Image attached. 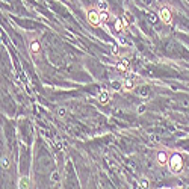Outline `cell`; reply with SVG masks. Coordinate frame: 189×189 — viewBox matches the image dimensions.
Instances as JSON below:
<instances>
[{
    "instance_id": "obj_13",
    "label": "cell",
    "mask_w": 189,
    "mask_h": 189,
    "mask_svg": "<svg viewBox=\"0 0 189 189\" xmlns=\"http://www.w3.org/2000/svg\"><path fill=\"white\" fill-rule=\"evenodd\" d=\"M2 166H3V168H8V166H9V160H8L6 158L2 159Z\"/></svg>"
},
{
    "instance_id": "obj_5",
    "label": "cell",
    "mask_w": 189,
    "mask_h": 189,
    "mask_svg": "<svg viewBox=\"0 0 189 189\" xmlns=\"http://www.w3.org/2000/svg\"><path fill=\"white\" fill-rule=\"evenodd\" d=\"M117 68H118L120 71H127V70H129V61H126V59L120 61L118 65H117Z\"/></svg>"
},
{
    "instance_id": "obj_6",
    "label": "cell",
    "mask_w": 189,
    "mask_h": 189,
    "mask_svg": "<svg viewBox=\"0 0 189 189\" xmlns=\"http://www.w3.org/2000/svg\"><path fill=\"white\" fill-rule=\"evenodd\" d=\"M98 100H100V103L101 104H107V101H109V95H107V92H100V95H98Z\"/></svg>"
},
{
    "instance_id": "obj_3",
    "label": "cell",
    "mask_w": 189,
    "mask_h": 189,
    "mask_svg": "<svg viewBox=\"0 0 189 189\" xmlns=\"http://www.w3.org/2000/svg\"><path fill=\"white\" fill-rule=\"evenodd\" d=\"M88 21L92 24V26H98L100 24V14H97L95 11H91L88 14Z\"/></svg>"
},
{
    "instance_id": "obj_1",
    "label": "cell",
    "mask_w": 189,
    "mask_h": 189,
    "mask_svg": "<svg viewBox=\"0 0 189 189\" xmlns=\"http://www.w3.org/2000/svg\"><path fill=\"white\" fill-rule=\"evenodd\" d=\"M182 168H183L182 156L180 154H172V158L170 159V170L172 172H178V171H182Z\"/></svg>"
},
{
    "instance_id": "obj_9",
    "label": "cell",
    "mask_w": 189,
    "mask_h": 189,
    "mask_svg": "<svg viewBox=\"0 0 189 189\" xmlns=\"http://www.w3.org/2000/svg\"><path fill=\"white\" fill-rule=\"evenodd\" d=\"M30 50L35 53V52H40V43H36V41H33L32 43V46H30Z\"/></svg>"
},
{
    "instance_id": "obj_15",
    "label": "cell",
    "mask_w": 189,
    "mask_h": 189,
    "mask_svg": "<svg viewBox=\"0 0 189 189\" xmlns=\"http://www.w3.org/2000/svg\"><path fill=\"white\" fill-rule=\"evenodd\" d=\"M59 115H61V117L65 115V110H64V109H59Z\"/></svg>"
},
{
    "instance_id": "obj_12",
    "label": "cell",
    "mask_w": 189,
    "mask_h": 189,
    "mask_svg": "<svg viewBox=\"0 0 189 189\" xmlns=\"http://www.w3.org/2000/svg\"><path fill=\"white\" fill-rule=\"evenodd\" d=\"M124 86H126L127 89H132V88H133V80H126Z\"/></svg>"
},
{
    "instance_id": "obj_14",
    "label": "cell",
    "mask_w": 189,
    "mask_h": 189,
    "mask_svg": "<svg viewBox=\"0 0 189 189\" xmlns=\"http://www.w3.org/2000/svg\"><path fill=\"white\" fill-rule=\"evenodd\" d=\"M139 188H148V182H147V180H142V182H141V186H139Z\"/></svg>"
},
{
    "instance_id": "obj_4",
    "label": "cell",
    "mask_w": 189,
    "mask_h": 189,
    "mask_svg": "<svg viewBox=\"0 0 189 189\" xmlns=\"http://www.w3.org/2000/svg\"><path fill=\"white\" fill-rule=\"evenodd\" d=\"M29 184H30V180H29V177H21L20 178V182H18V188L20 189H26V188H29Z\"/></svg>"
},
{
    "instance_id": "obj_16",
    "label": "cell",
    "mask_w": 189,
    "mask_h": 189,
    "mask_svg": "<svg viewBox=\"0 0 189 189\" xmlns=\"http://www.w3.org/2000/svg\"><path fill=\"white\" fill-rule=\"evenodd\" d=\"M150 20H151V21H156V15L151 14V15H150Z\"/></svg>"
},
{
    "instance_id": "obj_7",
    "label": "cell",
    "mask_w": 189,
    "mask_h": 189,
    "mask_svg": "<svg viewBox=\"0 0 189 189\" xmlns=\"http://www.w3.org/2000/svg\"><path fill=\"white\" fill-rule=\"evenodd\" d=\"M158 160H159V164H160V165H165V164H166L168 158H166V154L164 153V151H162V153H159V154H158Z\"/></svg>"
},
{
    "instance_id": "obj_8",
    "label": "cell",
    "mask_w": 189,
    "mask_h": 189,
    "mask_svg": "<svg viewBox=\"0 0 189 189\" xmlns=\"http://www.w3.org/2000/svg\"><path fill=\"white\" fill-rule=\"evenodd\" d=\"M123 27H124V23H123V20H121V18H118V20L115 21V30H117V32H121V30H123Z\"/></svg>"
},
{
    "instance_id": "obj_10",
    "label": "cell",
    "mask_w": 189,
    "mask_h": 189,
    "mask_svg": "<svg viewBox=\"0 0 189 189\" xmlns=\"http://www.w3.org/2000/svg\"><path fill=\"white\" fill-rule=\"evenodd\" d=\"M107 18H109V15H107V12H106V11L100 12V23H104V21H107Z\"/></svg>"
},
{
    "instance_id": "obj_2",
    "label": "cell",
    "mask_w": 189,
    "mask_h": 189,
    "mask_svg": "<svg viewBox=\"0 0 189 189\" xmlns=\"http://www.w3.org/2000/svg\"><path fill=\"white\" fill-rule=\"evenodd\" d=\"M159 17H160V20H162L164 23H170L172 15H171V11H170L168 8H162L160 12H159Z\"/></svg>"
},
{
    "instance_id": "obj_11",
    "label": "cell",
    "mask_w": 189,
    "mask_h": 189,
    "mask_svg": "<svg viewBox=\"0 0 189 189\" xmlns=\"http://www.w3.org/2000/svg\"><path fill=\"white\" fill-rule=\"evenodd\" d=\"M98 8H100L101 11H106V9H107V3L104 2V0H101V2H98Z\"/></svg>"
}]
</instances>
